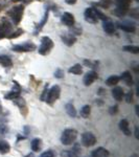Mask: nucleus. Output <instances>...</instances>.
<instances>
[{
	"instance_id": "nucleus-1",
	"label": "nucleus",
	"mask_w": 139,
	"mask_h": 157,
	"mask_svg": "<svg viewBox=\"0 0 139 157\" xmlns=\"http://www.w3.org/2000/svg\"><path fill=\"white\" fill-rule=\"evenodd\" d=\"M77 137V131L75 129H66L63 131L62 136H61V141L63 145H71L74 143L75 139Z\"/></svg>"
},
{
	"instance_id": "nucleus-2",
	"label": "nucleus",
	"mask_w": 139,
	"mask_h": 157,
	"mask_svg": "<svg viewBox=\"0 0 139 157\" xmlns=\"http://www.w3.org/2000/svg\"><path fill=\"white\" fill-rule=\"evenodd\" d=\"M52 47H54V42H52V40L50 39L49 37L45 36L41 39V45H40L38 52H39L40 55L46 56L50 52V50L52 49Z\"/></svg>"
},
{
	"instance_id": "nucleus-3",
	"label": "nucleus",
	"mask_w": 139,
	"mask_h": 157,
	"mask_svg": "<svg viewBox=\"0 0 139 157\" xmlns=\"http://www.w3.org/2000/svg\"><path fill=\"white\" fill-rule=\"evenodd\" d=\"M23 12H24L23 6H17L13 7L11 11H9V16L11 17L12 21L14 22L15 24H18L22 19Z\"/></svg>"
},
{
	"instance_id": "nucleus-4",
	"label": "nucleus",
	"mask_w": 139,
	"mask_h": 157,
	"mask_svg": "<svg viewBox=\"0 0 139 157\" xmlns=\"http://www.w3.org/2000/svg\"><path fill=\"white\" fill-rule=\"evenodd\" d=\"M60 94H61V88L58 85L52 86V87L47 91V95H46V98H45V102L47 104H49V105H52V104L60 98Z\"/></svg>"
},
{
	"instance_id": "nucleus-5",
	"label": "nucleus",
	"mask_w": 139,
	"mask_h": 157,
	"mask_svg": "<svg viewBox=\"0 0 139 157\" xmlns=\"http://www.w3.org/2000/svg\"><path fill=\"white\" fill-rule=\"evenodd\" d=\"M14 52H32L36 49V45L32 42H25L23 44H17L12 47Z\"/></svg>"
},
{
	"instance_id": "nucleus-6",
	"label": "nucleus",
	"mask_w": 139,
	"mask_h": 157,
	"mask_svg": "<svg viewBox=\"0 0 139 157\" xmlns=\"http://www.w3.org/2000/svg\"><path fill=\"white\" fill-rule=\"evenodd\" d=\"M85 20L90 23H95L98 20V10L94 7H88L85 11Z\"/></svg>"
},
{
	"instance_id": "nucleus-7",
	"label": "nucleus",
	"mask_w": 139,
	"mask_h": 157,
	"mask_svg": "<svg viewBox=\"0 0 139 157\" xmlns=\"http://www.w3.org/2000/svg\"><path fill=\"white\" fill-rule=\"evenodd\" d=\"M117 7H116L115 14L118 16H123L128 12L129 6H130V0H116Z\"/></svg>"
},
{
	"instance_id": "nucleus-8",
	"label": "nucleus",
	"mask_w": 139,
	"mask_h": 157,
	"mask_svg": "<svg viewBox=\"0 0 139 157\" xmlns=\"http://www.w3.org/2000/svg\"><path fill=\"white\" fill-rule=\"evenodd\" d=\"M96 143V137L91 132H85L82 135V144L85 147H92Z\"/></svg>"
},
{
	"instance_id": "nucleus-9",
	"label": "nucleus",
	"mask_w": 139,
	"mask_h": 157,
	"mask_svg": "<svg viewBox=\"0 0 139 157\" xmlns=\"http://www.w3.org/2000/svg\"><path fill=\"white\" fill-rule=\"evenodd\" d=\"M61 21L66 26H73V24H74V17L70 13H64L62 18H61Z\"/></svg>"
},
{
	"instance_id": "nucleus-10",
	"label": "nucleus",
	"mask_w": 139,
	"mask_h": 157,
	"mask_svg": "<svg viewBox=\"0 0 139 157\" xmlns=\"http://www.w3.org/2000/svg\"><path fill=\"white\" fill-rule=\"evenodd\" d=\"M63 157H81V149L77 145H75L71 150L63 152L62 153Z\"/></svg>"
},
{
	"instance_id": "nucleus-11",
	"label": "nucleus",
	"mask_w": 139,
	"mask_h": 157,
	"mask_svg": "<svg viewBox=\"0 0 139 157\" xmlns=\"http://www.w3.org/2000/svg\"><path fill=\"white\" fill-rule=\"evenodd\" d=\"M97 78V73L95 71H89L84 77V84L86 86H90Z\"/></svg>"
},
{
	"instance_id": "nucleus-12",
	"label": "nucleus",
	"mask_w": 139,
	"mask_h": 157,
	"mask_svg": "<svg viewBox=\"0 0 139 157\" xmlns=\"http://www.w3.org/2000/svg\"><path fill=\"white\" fill-rule=\"evenodd\" d=\"M15 87L16 88H13L12 91H9L6 94H4V98H7V100H14V98L20 97V86L18 84H16Z\"/></svg>"
},
{
	"instance_id": "nucleus-13",
	"label": "nucleus",
	"mask_w": 139,
	"mask_h": 157,
	"mask_svg": "<svg viewBox=\"0 0 139 157\" xmlns=\"http://www.w3.org/2000/svg\"><path fill=\"white\" fill-rule=\"evenodd\" d=\"M117 26H118V29L125 30V32H127V33H134L136 30L135 25L128 23V22H118Z\"/></svg>"
},
{
	"instance_id": "nucleus-14",
	"label": "nucleus",
	"mask_w": 139,
	"mask_h": 157,
	"mask_svg": "<svg viewBox=\"0 0 139 157\" xmlns=\"http://www.w3.org/2000/svg\"><path fill=\"white\" fill-rule=\"evenodd\" d=\"M103 29L108 35H113L115 32V25H114V23H112L111 21H109V20H106V21H103Z\"/></svg>"
},
{
	"instance_id": "nucleus-15",
	"label": "nucleus",
	"mask_w": 139,
	"mask_h": 157,
	"mask_svg": "<svg viewBox=\"0 0 139 157\" xmlns=\"http://www.w3.org/2000/svg\"><path fill=\"white\" fill-rule=\"evenodd\" d=\"M91 157H109V152H108V150H106L105 148L100 147V148L95 149V150L92 152Z\"/></svg>"
},
{
	"instance_id": "nucleus-16",
	"label": "nucleus",
	"mask_w": 139,
	"mask_h": 157,
	"mask_svg": "<svg viewBox=\"0 0 139 157\" xmlns=\"http://www.w3.org/2000/svg\"><path fill=\"white\" fill-rule=\"evenodd\" d=\"M119 129L122 131V133L127 136L131 135V130L130 127H129V121L127 120H121L119 121Z\"/></svg>"
},
{
	"instance_id": "nucleus-17",
	"label": "nucleus",
	"mask_w": 139,
	"mask_h": 157,
	"mask_svg": "<svg viewBox=\"0 0 139 157\" xmlns=\"http://www.w3.org/2000/svg\"><path fill=\"white\" fill-rule=\"evenodd\" d=\"M30 147H32V150L34 152H39L42 148V139L41 138H34L32 140V144H30Z\"/></svg>"
},
{
	"instance_id": "nucleus-18",
	"label": "nucleus",
	"mask_w": 139,
	"mask_h": 157,
	"mask_svg": "<svg viewBox=\"0 0 139 157\" xmlns=\"http://www.w3.org/2000/svg\"><path fill=\"white\" fill-rule=\"evenodd\" d=\"M112 95L113 98H115L117 102H120L123 98V90L121 87H115L114 89L112 90Z\"/></svg>"
},
{
	"instance_id": "nucleus-19",
	"label": "nucleus",
	"mask_w": 139,
	"mask_h": 157,
	"mask_svg": "<svg viewBox=\"0 0 139 157\" xmlns=\"http://www.w3.org/2000/svg\"><path fill=\"white\" fill-rule=\"evenodd\" d=\"M62 40L66 45L71 46V45L74 44V42L77 41V38L71 34H67V35H65V36H62Z\"/></svg>"
},
{
	"instance_id": "nucleus-20",
	"label": "nucleus",
	"mask_w": 139,
	"mask_h": 157,
	"mask_svg": "<svg viewBox=\"0 0 139 157\" xmlns=\"http://www.w3.org/2000/svg\"><path fill=\"white\" fill-rule=\"evenodd\" d=\"M119 78L122 80V82L125 83L126 85H128V86L133 85V78H132V75H131V73L129 72V71L122 72V75H121V78Z\"/></svg>"
},
{
	"instance_id": "nucleus-21",
	"label": "nucleus",
	"mask_w": 139,
	"mask_h": 157,
	"mask_svg": "<svg viewBox=\"0 0 139 157\" xmlns=\"http://www.w3.org/2000/svg\"><path fill=\"white\" fill-rule=\"evenodd\" d=\"M0 29H2V32L6 34V36L7 34H9V33L12 32V24L9 23L7 20L6 19H3L2 20V22H1V25H0Z\"/></svg>"
},
{
	"instance_id": "nucleus-22",
	"label": "nucleus",
	"mask_w": 139,
	"mask_h": 157,
	"mask_svg": "<svg viewBox=\"0 0 139 157\" xmlns=\"http://www.w3.org/2000/svg\"><path fill=\"white\" fill-rule=\"evenodd\" d=\"M48 10H47L46 12H45V14H44V17H43V19L41 20V22L40 23H38L37 24V26H36V29H35V35H38V33L40 32V30L42 29V27L44 26V24L46 23V21H47V19H48Z\"/></svg>"
},
{
	"instance_id": "nucleus-23",
	"label": "nucleus",
	"mask_w": 139,
	"mask_h": 157,
	"mask_svg": "<svg viewBox=\"0 0 139 157\" xmlns=\"http://www.w3.org/2000/svg\"><path fill=\"white\" fill-rule=\"evenodd\" d=\"M11 150V146L6 140H0V154H6Z\"/></svg>"
},
{
	"instance_id": "nucleus-24",
	"label": "nucleus",
	"mask_w": 139,
	"mask_h": 157,
	"mask_svg": "<svg viewBox=\"0 0 139 157\" xmlns=\"http://www.w3.org/2000/svg\"><path fill=\"white\" fill-rule=\"evenodd\" d=\"M0 64L3 67H11L13 65L12 59L7 56H0Z\"/></svg>"
},
{
	"instance_id": "nucleus-25",
	"label": "nucleus",
	"mask_w": 139,
	"mask_h": 157,
	"mask_svg": "<svg viewBox=\"0 0 139 157\" xmlns=\"http://www.w3.org/2000/svg\"><path fill=\"white\" fill-rule=\"evenodd\" d=\"M13 102L15 103V105L18 106L21 111L23 110V109H26V103H25V101H24L23 98L18 97V98H14V100H13Z\"/></svg>"
},
{
	"instance_id": "nucleus-26",
	"label": "nucleus",
	"mask_w": 139,
	"mask_h": 157,
	"mask_svg": "<svg viewBox=\"0 0 139 157\" xmlns=\"http://www.w3.org/2000/svg\"><path fill=\"white\" fill-rule=\"evenodd\" d=\"M90 113H91V107H90L89 105H85L84 107L81 109V111H80L81 116H82V117H84V118H88V117H89Z\"/></svg>"
},
{
	"instance_id": "nucleus-27",
	"label": "nucleus",
	"mask_w": 139,
	"mask_h": 157,
	"mask_svg": "<svg viewBox=\"0 0 139 157\" xmlns=\"http://www.w3.org/2000/svg\"><path fill=\"white\" fill-rule=\"evenodd\" d=\"M65 109H66V112L69 116H71V117H75V116H77V110H75L74 106H73L72 104H70V103L67 104Z\"/></svg>"
},
{
	"instance_id": "nucleus-28",
	"label": "nucleus",
	"mask_w": 139,
	"mask_h": 157,
	"mask_svg": "<svg viewBox=\"0 0 139 157\" xmlns=\"http://www.w3.org/2000/svg\"><path fill=\"white\" fill-rule=\"evenodd\" d=\"M119 77H117V75H111L106 80V84L108 86H114L116 84H118V82H119Z\"/></svg>"
},
{
	"instance_id": "nucleus-29",
	"label": "nucleus",
	"mask_w": 139,
	"mask_h": 157,
	"mask_svg": "<svg viewBox=\"0 0 139 157\" xmlns=\"http://www.w3.org/2000/svg\"><path fill=\"white\" fill-rule=\"evenodd\" d=\"M68 71L70 73H73V75H82L83 68L81 66V64H75V65H73L72 67H70Z\"/></svg>"
},
{
	"instance_id": "nucleus-30",
	"label": "nucleus",
	"mask_w": 139,
	"mask_h": 157,
	"mask_svg": "<svg viewBox=\"0 0 139 157\" xmlns=\"http://www.w3.org/2000/svg\"><path fill=\"white\" fill-rule=\"evenodd\" d=\"M123 50H125V52H132V54H138L139 47L132 46V45H127V46H123Z\"/></svg>"
},
{
	"instance_id": "nucleus-31",
	"label": "nucleus",
	"mask_w": 139,
	"mask_h": 157,
	"mask_svg": "<svg viewBox=\"0 0 139 157\" xmlns=\"http://www.w3.org/2000/svg\"><path fill=\"white\" fill-rule=\"evenodd\" d=\"M111 2H112V0H100V2H98L97 4L103 6V9H108L111 6Z\"/></svg>"
},
{
	"instance_id": "nucleus-32",
	"label": "nucleus",
	"mask_w": 139,
	"mask_h": 157,
	"mask_svg": "<svg viewBox=\"0 0 139 157\" xmlns=\"http://www.w3.org/2000/svg\"><path fill=\"white\" fill-rule=\"evenodd\" d=\"M40 157H55V153L52 150H47L40 155Z\"/></svg>"
},
{
	"instance_id": "nucleus-33",
	"label": "nucleus",
	"mask_w": 139,
	"mask_h": 157,
	"mask_svg": "<svg viewBox=\"0 0 139 157\" xmlns=\"http://www.w3.org/2000/svg\"><path fill=\"white\" fill-rule=\"evenodd\" d=\"M22 33H23V30H22L21 29H17L15 33H13L12 35H9V39H13V38H17V37H19L20 35L22 34Z\"/></svg>"
},
{
	"instance_id": "nucleus-34",
	"label": "nucleus",
	"mask_w": 139,
	"mask_h": 157,
	"mask_svg": "<svg viewBox=\"0 0 139 157\" xmlns=\"http://www.w3.org/2000/svg\"><path fill=\"white\" fill-rule=\"evenodd\" d=\"M54 77L57 78H62L63 77H64V71L59 68V69H57L54 71Z\"/></svg>"
},
{
	"instance_id": "nucleus-35",
	"label": "nucleus",
	"mask_w": 139,
	"mask_h": 157,
	"mask_svg": "<svg viewBox=\"0 0 139 157\" xmlns=\"http://www.w3.org/2000/svg\"><path fill=\"white\" fill-rule=\"evenodd\" d=\"M126 102L127 103H132L133 102V92L132 91H129L126 95Z\"/></svg>"
},
{
	"instance_id": "nucleus-36",
	"label": "nucleus",
	"mask_w": 139,
	"mask_h": 157,
	"mask_svg": "<svg viewBox=\"0 0 139 157\" xmlns=\"http://www.w3.org/2000/svg\"><path fill=\"white\" fill-rule=\"evenodd\" d=\"M47 86L44 88V90H43V94H42V97H41V100L42 101H45V98H46V95H47Z\"/></svg>"
},
{
	"instance_id": "nucleus-37",
	"label": "nucleus",
	"mask_w": 139,
	"mask_h": 157,
	"mask_svg": "<svg viewBox=\"0 0 139 157\" xmlns=\"http://www.w3.org/2000/svg\"><path fill=\"white\" fill-rule=\"evenodd\" d=\"M117 106H113V107L110 108V113L111 114H115L116 112H117Z\"/></svg>"
},
{
	"instance_id": "nucleus-38",
	"label": "nucleus",
	"mask_w": 139,
	"mask_h": 157,
	"mask_svg": "<svg viewBox=\"0 0 139 157\" xmlns=\"http://www.w3.org/2000/svg\"><path fill=\"white\" fill-rule=\"evenodd\" d=\"M66 1V3L68 4H74L75 2H77V0H65Z\"/></svg>"
},
{
	"instance_id": "nucleus-39",
	"label": "nucleus",
	"mask_w": 139,
	"mask_h": 157,
	"mask_svg": "<svg viewBox=\"0 0 139 157\" xmlns=\"http://www.w3.org/2000/svg\"><path fill=\"white\" fill-rule=\"evenodd\" d=\"M3 37H6V34H4V33L2 32V29H0V39H1V38H3Z\"/></svg>"
},
{
	"instance_id": "nucleus-40",
	"label": "nucleus",
	"mask_w": 139,
	"mask_h": 157,
	"mask_svg": "<svg viewBox=\"0 0 139 157\" xmlns=\"http://www.w3.org/2000/svg\"><path fill=\"white\" fill-rule=\"evenodd\" d=\"M135 135H136V138H138V129L136 128V130H135Z\"/></svg>"
},
{
	"instance_id": "nucleus-41",
	"label": "nucleus",
	"mask_w": 139,
	"mask_h": 157,
	"mask_svg": "<svg viewBox=\"0 0 139 157\" xmlns=\"http://www.w3.org/2000/svg\"><path fill=\"white\" fill-rule=\"evenodd\" d=\"M25 157H35V155L34 154H28V155H26Z\"/></svg>"
},
{
	"instance_id": "nucleus-42",
	"label": "nucleus",
	"mask_w": 139,
	"mask_h": 157,
	"mask_svg": "<svg viewBox=\"0 0 139 157\" xmlns=\"http://www.w3.org/2000/svg\"><path fill=\"white\" fill-rule=\"evenodd\" d=\"M2 112V105H1V102H0V113Z\"/></svg>"
},
{
	"instance_id": "nucleus-43",
	"label": "nucleus",
	"mask_w": 139,
	"mask_h": 157,
	"mask_svg": "<svg viewBox=\"0 0 139 157\" xmlns=\"http://www.w3.org/2000/svg\"><path fill=\"white\" fill-rule=\"evenodd\" d=\"M12 1L13 2H14V1L16 2V1H22V0H12ZM25 1H29V0H25Z\"/></svg>"
},
{
	"instance_id": "nucleus-44",
	"label": "nucleus",
	"mask_w": 139,
	"mask_h": 157,
	"mask_svg": "<svg viewBox=\"0 0 139 157\" xmlns=\"http://www.w3.org/2000/svg\"><path fill=\"white\" fill-rule=\"evenodd\" d=\"M0 9H1V6H0Z\"/></svg>"
}]
</instances>
